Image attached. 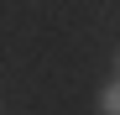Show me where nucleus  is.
<instances>
[{
	"instance_id": "f257e3e1",
	"label": "nucleus",
	"mask_w": 120,
	"mask_h": 115,
	"mask_svg": "<svg viewBox=\"0 0 120 115\" xmlns=\"http://www.w3.org/2000/svg\"><path fill=\"white\" fill-rule=\"evenodd\" d=\"M99 110H105V115H120V84H110L105 94H99Z\"/></svg>"
}]
</instances>
